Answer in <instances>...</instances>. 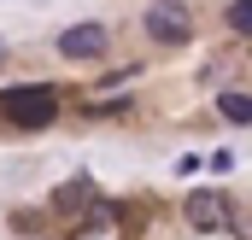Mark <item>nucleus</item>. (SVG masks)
Masks as SVG:
<instances>
[{"instance_id": "nucleus-3", "label": "nucleus", "mask_w": 252, "mask_h": 240, "mask_svg": "<svg viewBox=\"0 0 252 240\" xmlns=\"http://www.w3.org/2000/svg\"><path fill=\"white\" fill-rule=\"evenodd\" d=\"M106 41H112V30L88 18V24H70L59 35V53L64 59H106Z\"/></svg>"}, {"instance_id": "nucleus-2", "label": "nucleus", "mask_w": 252, "mask_h": 240, "mask_svg": "<svg viewBox=\"0 0 252 240\" xmlns=\"http://www.w3.org/2000/svg\"><path fill=\"white\" fill-rule=\"evenodd\" d=\"M141 30H147L158 47H188V41H193V18H188L182 0H153L147 18H141Z\"/></svg>"}, {"instance_id": "nucleus-4", "label": "nucleus", "mask_w": 252, "mask_h": 240, "mask_svg": "<svg viewBox=\"0 0 252 240\" xmlns=\"http://www.w3.org/2000/svg\"><path fill=\"white\" fill-rule=\"evenodd\" d=\"M188 223L199 235H217V229H229V211H223V193H211V187H199L188 193Z\"/></svg>"}, {"instance_id": "nucleus-7", "label": "nucleus", "mask_w": 252, "mask_h": 240, "mask_svg": "<svg viewBox=\"0 0 252 240\" xmlns=\"http://www.w3.org/2000/svg\"><path fill=\"white\" fill-rule=\"evenodd\" d=\"M0 59H6V41H0Z\"/></svg>"}, {"instance_id": "nucleus-5", "label": "nucleus", "mask_w": 252, "mask_h": 240, "mask_svg": "<svg viewBox=\"0 0 252 240\" xmlns=\"http://www.w3.org/2000/svg\"><path fill=\"white\" fill-rule=\"evenodd\" d=\"M217 106H223V118H229V123H252V94H223Z\"/></svg>"}, {"instance_id": "nucleus-6", "label": "nucleus", "mask_w": 252, "mask_h": 240, "mask_svg": "<svg viewBox=\"0 0 252 240\" xmlns=\"http://www.w3.org/2000/svg\"><path fill=\"white\" fill-rule=\"evenodd\" d=\"M229 30L252 35V0H235V6H229Z\"/></svg>"}, {"instance_id": "nucleus-1", "label": "nucleus", "mask_w": 252, "mask_h": 240, "mask_svg": "<svg viewBox=\"0 0 252 240\" xmlns=\"http://www.w3.org/2000/svg\"><path fill=\"white\" fill-rule=\"evenodd\" d=\"M0 112L18 123V129H41V123H53V112H59V94L47 82H24V88H6L0 94Z\"/></svg>"}]
</instances>
